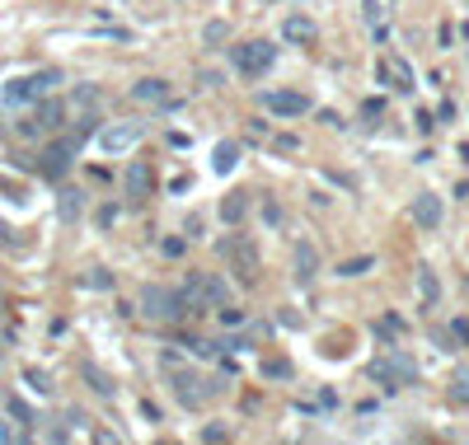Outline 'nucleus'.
<instances>
[{"mask_svg": "<svg viewBox=\"0 0 469 445\" xmlns=\"http://www.w3.org/2000/svg\"><path fill=\"white\" fill-rule=\"evenodd\" d=\"M24 384H29V389H38V394H52V380H47L43 370H24Z\"/></svg>", "mask_w": 469, "mask_h": 445, "instance_id": "obj_34", "label": "nucleus"}, {"mask_svg": "<svg viewBox=\"0 0 469 445\" xmlns=\"http://www.w3.org/2000/svg\"><path fill=\"white\" fill-rule=\"evenodd\" d=\"M94 220H99V230H113V220H118V206H104V211L94 216Z\"/></svg>", "mask_w": 469, "mask_h": 445, "instance_id": "obj_39", "label": "nucleus"}, {"mask_svg": "<svg viewBox=\"0 0 469 445\" xmlns=\"http://www.w3.org/2000/svg\"><path fill=\"white\" fill-rule=\"evenodd\" d=\"M375 333H380V342H390L394 333H404V319H399V314H385V319L375 323Z\"/></svg>", "mask_w": 469, "mask_h": 445, "instance_id": "obj_29", "label": "nucleus"}, {"mask_svg": "<svg viewBox=\"0 0 469 445\" xmlns=\"http://www.w3.org/2000/svg\"><path fill=\"white\" fill-rule=\"evenodd\" d=\"M99 38H113V43H132V29H122V24H99Z\"/></svg>", "mask_w": 469, "mask_h": 445, "instance_id": "obj_30", "label": "nucleus"}, {"mask_svg": "<svg viewBox=\"0 0 469 445\" xmlns=\"http://www.w3.org/2000/svg\"><path fill=\"white\" fill-rule=\"evenodd\" d=\"M80 286L85 291H113V272L108 267H90V272L80 276Z\"/></svg>", "mask_w": 469, "mask_h": 445, "instance_id": "obj_26", "label": "nucleus"}, {"mask_svg": "<svg viewBox=\"0 0 469 445\" xmlns=\"http://www.w3.org/2000/svg\"><path fill=\"white\" fill-rule=\"evenodd\" d=\"M272 62H277V47L267 43V38H253V43L230 47V66H234V71H239L244 80H258Z\"/></svg>", "mask_w": 469, "mask_h": 445, "instance_id": "obj_5", "label": "nucleus"}, {"mask_svg": "<svg viewBox=\"0 0 469 445\" xmlns=\"http://www.w3.org/2000/svg\"><path fill=\"white\" fill-rule=\"evenodd\" d=\"M71 104L76 108H104V90H99V85H76Z\"/></svg>", "mask_w": 469, "mask_h": 445, "instance_id": "obj_25", "label": "nucleus"}, {"mask_svg": "<svg viewBox=\"0 0 469 445\" xmlns=\"http://www.w3.org/2000/svg\"><path fill=\"white\" fill-rule=\"evenodd\" d=\"M390 90H399V94H413V71H408L399 57H390Z\"/></svg>", "mask_w": 469, "mask_h": 445, "instance_id": "obj_24", "label": "nucleus"}, {"mask_svg": "<svg viewBox=\"0 0 469 445\" xmlns=\"http://www.w3.org/2000/svg\"><path fill=\"white\" fill-rule=\"evenodd\" d=\"M385 361H390V370H394V380H399V389L418 384V361H413V356H404L399 347H385Z\"/></svg>", "mask_w": 469, "mask_h": 445, "instance_id": "obj_15", "label": "nucleus"}, {"mask_svg": "<svg viewBox=\"0 0 469 445\" xmlns=\"http://www.w3.org/2000/svg\"><path fill=\"white\" fill-rule=\"evenodd\" d=\"M234 164H239V141H220L216 150H211V169H216L220 178H225V174H230Z\"/></svg>", "mask_w": 469, "mask_h": 445, "instance_id": "obj_20", "label": "nucleus"}, {"mask_svg": "<svg viewBox=\"0 0 469 445\" xmlns=\"http://www.w3.org/2000/svg\"><path fill=\"white\" fill-rule=\"evenodd\" d=\"M281 38H286V43H314V38H319V24H314V19H305V15H291L286 19V24H281Z\"/></svg>", "mask_w": 469, "mask_h": 445, "instance_id": "obj_17", "label": "nucleus"}, {"mask_svg": "<svg viewBox=\"0 0 469 445\" xmlns=\"http://www.w3.org/2000/svg\"><path fill=\"white\" fill-rule=\"evenodd\" d=\"M451 342L455 347H469V319H451Z\"/></svg>", "mask_w": 469, "mask_h": 445, "instance_id": "obj_37", "label": "nucleus"}, {"mask_svg": "<svg viewBox=\"0 0 469 445\" xmlns=\"http://www.w3.org/2000/svg\"><path fill=\"white\" fill-rule=\"evenodd\" d=\"M62 127H66V104L43 94V99L33 104V113L19 122V136H24V141H43V136H57Z\"/></svg>", "mask_w": 469, "mask_h": 445, "instance_id": "obj_3", "label": "nucleus"}, {"mask_svg": "<svg viewBox=\"0 0 469 445\" xmlns=\"http://www.w3.org/2000/svg\"><path fill=\"white\" fill-rule=\"evenodd\" d=\"M244 216H249V192H225L220 197V220L225 225H239Z\"/></svg>", "mask_w": 469, "mask_h": 445, "instance_id": "obj_18", "label": "nucleus"}, {"mask_svg": "<svg viewBox=\"0 0 469 445\" xmlns=\"http://www.w3.org/2000/svg\"><path fill=\"white\" fill-rule=\"evenodd\" d=\"M141 136H146V122H113V127H99V146H104L108 155L132 150Z\"/></svg>", "mask_w": 469, "mask_h": 445, "instance_id": "obj_9", "label": "nucleus"}, {"mask_svg": "<svg viewBox=\"0 0 469 445\" xmlns=\"http://www.w3.org/2000/svg\"><path fill=\"white\" fill-rule=\"evenodd\" d=\"M216 314H220V328H239L244 323V309H234V305H220Z\"/></svg>", "mask_w": 469, "mask_h": 445, "instance_id": "obj_33", "label": "nucleus"}, {"mask_svg": "<svg viewBox=\"0 0 469 445\" xmlns=\"http://www.w3.org/2000/svg\"><path fill=\"white\" fill-rule=\"evenodd\" d=\"M160 248H164V258H183V253H188V239H183V234H169Z\"/></svg>", "mask_w": 469, "mask_h": 445, "instance_id": "obj_32", "label": "nucleus"}, {"mask_svg": "<svg viewBox=\"0 0 469 445\" xmlns=\"http://www.w3.org/2000/svg\"><path fill=\"white\" fill-rule=\"evenodd\" d=\"M437 118H441V122H455V104H451V99H446V104L437 108Z\"/></svg>", "mask_w": 469, "mask_h": 445, "instance_id": "obj_46", "label": "nucleus"}, {"mask_svg": "<svg viewBox=\"0 0 469 445\" xmlns=\"http://www.w3.org/2000/svg\"><path fill=\"white\" fill-rule=\"evenodd\" d=\"M141 417H146V422H160V408H155L150 399H146V403H141Z\"/></svg>", "mask_w": 469, "mask_h": 445, "instance_id": "obj_44", "label": "nucleus"}, {"mask_svg": "<svg viewBox=\"0 0 469 445\" xmlns=\"http://www.w3.org/2000/svg\"><path fill=\"white\" fill-rule=\"evenodd\" d=\"M361 10H366V24L375 29V24H380V0H361Z\"/></svg>", "mask_w": 469, "mask_h": 445, "instance_id": "obj_40", "label": "nucleus"}, {"mask_svg": "<svg viewBox=\"0 0 469 445\" xmlns=\"http://www.w3.org/2000/svg\"><path fill=\"white\" fill-rule=\"evenodd\" d=\"M136 309H141V319H150V323H178L183 319L178 291H169V286H146Z\"/></svg>", "mask_w": 469, "mask_h": 445, "instance_id": "obj_6", "label": "nucleus"}, {"mask_svg": "<svg viewBox=\"0 0 469 445\" xmlns=\"http://www.w3.org/2000/svg\"><path fill=\"white\" fill-rule=\"evenodd\" d=\"M258 375H263V380H291L296 370H291V361H281V356H263V361H258Z\"/></svg>", "mask_w": 469, "mask_h": 445, "instance_id": "obj_22", "label": "nucleus"}, {"mask_svg": "<svg viewBox=\"0 0 469 445\" xmlns=\"http://www.w3.org/2000/svg\"><path fill=\"white\" fill-rule=\"evenodd\" d=\"M150 188H155V174H150V164H146V160H132V164L122 169V197H127V206H146Z\"/></svg>", "mask_w": 469, "mask_h": 445, "instance_id": "obj_8", "label": "nucleus"}, {"mask_svg": "<svg viewBox=\"0 0 469 445\" xmlns=\"http://www.w3.org/2000/svg\"><path fill=\"white\" fill-rule=\"evenodd\" d=\"M47 441H71V427H47Z\"/></svg>", "mask_w": 469, "mask_h": 445, "instance_id": "obj_45", "label": "nucleus"}, {"mask_svg": "<svg viewBox=\"0 0 469 445\" xmlns=\"http://www.w3.org/2000/svg\"><path fill=\"white\" fill-rule=\"evenodd\" d=\"M174 94V85L169 80H160V76H146V80H136L132 85V104H146V108H160L164 99Z\"/></svg>", "mask_w": 469, "mask_h": 445, "instance_id": "obj_11", "label": "nucleus"}, {"mask_svg": "<svg viewBox=\"0 0 469 445\" xmlns=\"http://www.w3.org/2000/svg\"><path fill=\"white\" fill-rule=\"evenodd\" d=\"M216 253L225 258V272H234V281H239L244 291L258 286L263 258H258V244H253L249 234H225V239H216Z\"/></svg>", "mask_w": 469, "mask_h": 445, "instance_id": "obj_2", "label": "nucleus"}, {"mask_svg": "<svg viewBox=\"0 0 469 445\" xmlns=\"http://www.w3.org/2000/svg\"><path fill=\"white\" fill-rule=\"evenodd\" d=\"M76 155H80V146L71 136H57V141H47L43 150H38V164L33 169L43 174L47 183H62L66 174H71V164H76Z\"/></svg>", "mask_w": 469, "mask_h": 445, "instance_id": "obj_4", "label": "nucleus"}, {"mask_svg": "<svg viewBox=\"0 0 469 445\" xmlns=\"http://www.w3.org/2000/svg\"><path fill=\"white\" fill-rule=\"evenodd\" d=\"M5 408H10V417H15V422H24V427H33V422H38V413H33L19 394H10V399H5Z\"/></svg>", "mask_w": 469, "mask_h": 445, "instance_id": "obj_28", "label": "nucleus"}, {"mask_svg": "<svg viewBox=\"0 0 469 445\" xmlns=\"http://www.w3.org/2000/svg\"><path fill=\"white\" fill-rule=\"evenodd\" d=\"M451 394L460 403H469V370H455V375H451Z\"/></svg>", "mask_w": 469, "mask_h": 445, "instance_id": "obj_31", "label": "nucleus"}, {"mask_svg": "<svg viewBox=\"0 0 469 445\" xmlns=\"http://www.w3.org/2000/svg\"><path fill=\"white\" fill-rule=\"evenodd\" d=\"M418 295H422V309H437L441 281H437V272H432V267H418Z\"/></svg>", "mask_w": 469, "mask_h": 445, "instance_id": "obj_21", "label": "nucleus"}, {"mask_svg": "<svg viewBox=\"0 0 469 445\" xmlns=\"http://www.w3.org/2000/svg\"><path fill=\"white\" fill-rule=\"evenodd\" d=\"M197 291H202L206 309H220V305H230V281L216 272H197Z\"/></svg>", "mask_w": 469, "mask_h": 445, "instance_id": "obj_13", "label": "nucleus"}, {"mask_svg": "<svg viewBox=\"0 0 469 445\" xmlns=\"http://www.w3.org/2000/svg\"><path fill=\"white\" fill-rule=\"evenodd\" d=\"M319 122H324V127H347L343 118H338V113H328V108H324V113H319Z\"/></svg>", "mask_w": 469, "mask_h": 445, "instance_id": "obj_47", "label": "nucleus"}, {"mask_svg": "<svg viewBox=\"0 0 469 445\" xmlns=\"http://www.w3.org/2000/svg\"><path fill=\"white\" fill-rule=\"evenodd\" d=\"M15 436H19V431L10 427V422H5V417H0V445H10V441H15Z\"/></svg>", "mask_w": 469, "mask_h": 445, "instance_id": "obj_42", "label": "nucleus"}, {"mask_svg": "<svg viewBox=\"0 0 469 445\" xmlns=\"http://www.w3.org/2000/svg\"><path fill=\"white\" fill-rule=\"evenodd\" d=\"M160 375H164L169 394L183 408H202V403H211L220 394V380H206L202 370H192L178 352H160Z\"/></svg>", "mask_w": 469, "mask_h": 445, "instance_id": "obj_1", "label": "nucleus"}, {"mask_svg": "<svg viewBox=\"0 0 469 445\" xmlns=\"http://www.w3.org/2000/svg\"><path fill=\"white\" fill-rule=\"evenodd\" d=\"M319 408H338V394H333V389H319Z\"/></svg>", "mask_w": 469, "mask_h": 445, "instance_id": "obj_43", "label": "nucleus"}, {"mask_svg": "<svg viewBox=\"0 0 469 445\" xmlns=\"http://www.w3.org/2000/svg\"><path fill=\"white\" fill-rule=\"evenodd\" d=\"M57 216H62V225H76L80 216H85V192H71V188H66L62 197H57Z\"/></svg>", "mask_w": 469, "mask_h": 445, "instance_id": "obj_19", "label": "nucleus"}, {"mask_svg": "<svg viewBox=\"0 0 469 445\" xmlns=\"http://www.w3.org/2000/svg\"><path fill=\"white\" fill-rule=\"evenodd\" d=\"M52 85H62V71H38V76H24V80H10L5 90H0V99L10 108H19V104H38Z\"/></svg>", "mask_w": 469, "mask_h": 445, "instance_id": "obj_7", "label": "nucleus"}, {"mask_svg": "<svg viewBox=\"0 0 469 445\" xmlns=\"http://www.w3.org/2000/svg\"><path fill=\"white\" fill-rule=\"evenodd\" d=\"M0 244H15V239H10V225H5V220H0Z\"/></svg>", "mask_w": 469, "mask_h": 445, "instance_id": "obj_48", "label": "nucleus"}, {"mask_svg": "<svg viewBox=\"0 0 469 445\" xmlns=\"http://www.w3.org/2000/svg\"><path fill=\"white\" fill-rule=\"evenodd\" d=\"M225 33H230V29H225L220 19H211V24L202 29V38H206V47H216V43H225Z\"/></svg>", "mask_w": 469, "mask_h": 445, "instance_id": "obj_35", "label": "nucleus"}, {"mask_svg": "<svg viewBox=\"0 0 469 445\" xmlns=\"http://www.w3.org/2000/svg\"><path fill=\"white\" fill-rule=\"evenodd\" d=\"M263 220H267V225H281V211H277V202H263Z\"/></svg>", "mask_w": 469, "mask_h": 445, "instance_id": "obj_41", "label": "nucleus"}, {"mask_svg": "<svg viewBox=\"0 0 469 445\" xmlns=\"http://www.w3.org/2000/svg\"><path fill=\"white\" fill-rule=\"evenodd\" d=\"M366 375H371V380L380 384V389H385V394H394V389H399V380H394V370H390V361H385V356H375V361H371V370H366Z\"/></svg>", "mask_w": 469, "mask_h": 445, "instance_id": "obj_23", "label": "nucleus"}, {"mask_svg": "<svg viewBox=\"0 0 469 445\" xmlns=\"http://www.w3.org/2000/svg\"><path fill=\"white\" fill-rule=\"evenodd\" d=\"M263 108L272 113V118H305V113H310V99L296 94V90H267Z\"/></svg>", "mask_w": 469, "mask_h": 445, "instance_id": "obj_10", "label": "nucleus"}, {"mask_svg": "<svg viewBox=\"0 0 469 445\" xmlns=\"http://www.w3.org/2000/svg\"><path fill=\"white\" fill-rule=\"evenodd\" d=\"M202 441H230V431L220 427V422H211V427H202Z\"/></svg>", "mask_w": 469, "mask_h": 445, "instance_id": "obj_38", "label": "nucleus"}, {"mask_svg": "<svg viewBox=\"0 0 469 445\" xmlns=\"http://www.w3.org/2000/svg\"><path fill=\"white\" fill-rule=\"evenodd\" d=\"M314 272H319V248H314L310 239H300V244H296V281H300V286H310Z\"/></svg>", "mask_w": 469, "mask_h": 445, "instance_id": "obj_16", "label": "nucleus"}, {"mask_svg": "<svg viewBox=\"0 0 469 445\" xmlns=\"http://www.w3.org/2000/svg\"><path fill=\"white\" fill-rule=\"evenodd\" d=\"M375 267V253H361V258H347V262H338V276H366Z\"/></svg>", "mask_w": 469, "mask_h": 445, "instance_id": "obj_27", "label": "nucleus"}, {"mask_svg": "<svg viewBox=\"0 0 469 445\" xmlns=\"http://www.w3.org/2000/svg\"><path fill=\"white\" fill-rule=\"evenodd\" d=\"M76 370H80V380L90 384V389L99 394V399H113V394H118V384H113V375H108L104 366H99V361H80Z\"/></svg>", "mask_w": 469, "mask_h": 445, "instance_id": "obj_14", "label": "nucleus"}, {"mask_svg": "<svg viewBox=\"0 0 469 445\" xmlns=\"http://www.w3.org/2000/svg\"><path fill=\"white\" fill-rule=\"evenodd\" d=\"M361 118H366V122H380V118H385V99H366V104H361Z\"/></svg>", "mask_w": 469, "mask_h": 445, "instance_id": "obj_36", "label": "nucleus"}, {"mask_svg": "<svg viewBox=\"0 0 469 445\" xmlns=\"http://www.w3.org/2000/svg\"><path fill=\"white\" fill-rule=\"evenodd\" d=\"M413 225H418V230H437L441 225V197L437 192H418V197H413Z\"/></svg>", "mask_w": 469, "mask_h": 445, "instance_id": "obj_12", "label": "nucleus"}]
</instances>
